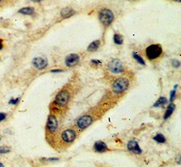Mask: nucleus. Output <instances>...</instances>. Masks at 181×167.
I'll return each mask as SVG.
<instances>
[{
    "mask_svg": "<svg viewBox=\"0 0 181 167\" xmlns=\"http://www.w3.org/2000/svg\"><path fill=\"white\" fill-rule=\"evenodd\" d=\"M162 48L160 44H153L149 45L146 49V56L150 60H154L160 57L162 53Z\"/></svg>",
    "mask_w": 181,
    "mask_h": 167,
    "instance_id": "f257e3e1",
    "label": "nucleus"
},
{
    "mask_svg": "<svg viewBox=\"0 0 181 167\" xmlns=\"http://www.w3.org/2000/svg\"><path fill=\"white\" fill-rule=\"evenodd\" d=\"M129 87V81L124 78H120L116 80L113 84V90L114 92L120 93L128 89Z\"/></svg>",
    "mask_w": 181,
    "mask_h": 167,
    "instance_id": "f03ea898",
    "label": "nucleus"
},
{
    "mask_svg": "<svg viewBox=\"0 0 181 167\" xmlns=\"http://www.w3.org/2000/svg\"><path fill=\"white\" fill-rule=\"evenodd\" d=\"M99 19L104 26H109L113 22L114 19V15L113 12L108 9H104L101 10L99 13Z\"/></svg>",
    "mask_w": 181,
    "mask_h": 167,
    "instance_id": "7ed1b4c3",
    "label": "nucleus"
},
{
    "mask_svg": "<svg viewBox=\"0 0 181 167\" xmlns=\"http://www.w3.org/2000/svg\"><path fill=\"white\" fill-rule=\"evenodd\" d=\"M69 100V93L66 91H62L57 94L55 98L56 104L60 106H64L68 103Z\"/></svg>",
    "mask_w": 181,
    "mask_h": 167,
    "instance_id": "20e7f679",
    "label": "nucleus"
},
{
    "mask_svg": "<svg viewBox=\"0 0 181 167\" xmlns=\"http://www.w3.org/2000/svg\"><path fill=\"white\" fill-rule=\"evenodd\" d=\"M108 67L111 72L115 74L121 73L123 71V66L122 63L118 60H113L112 61H111L108 65Z\"/></svg>",
    "mask_w": 181,
    "mask_h": 167,
    "instance_id": "39448f33",
    "label": "nucleus"
},
{
    "mask_svg": "<svg viewBox=\"0 0 181 167\" xmlns=\"http://www.w3.org/2000/svg\"><path fill=\"white\" fill-rule=\"evenodd\" d=\"M92 121L93 120L91 116H84L79 118V120L77 122V125L80 129H84L85 128L88 127L89 126L92 124Z\"/></svg>",
    "mask_w": 181,
    "mask_h": 167,
    "instance_id": "423d86ee",
    "label": "nucleus"
},
{
    "mask_svg": "<svg viewBox=\"0 0 181 167\" xmlns=\"http://www.w3.org/2000/svg\"><path fill=\"white\" fill-rule=\"evenodd\" d=\"M58 128V121L55 116L51 115L48 117L47 121V129L50 133H54Z\"/></svg>",
    "mask_w": 181,
    "mask_h": 167,
    "instance_id": "0eeeda50",
    "label": "nucleus"
},
{
    "mask_svg": "<svg viewBox=\"0 0 181 167\" xmlns=\"http://www.w3.org/2000/svg\"><path fill=\"white\" fill-rule=\"evenodd\" d=\"M76 137V134L75 131L72 129H67V130H65L63 133H62V139L63 141H65V142L70 143L72 142L75 140Z\"/></svg>",
    "mask_w": 181,
    "mask_h": 167,
    "instance_id": "6e6552de",
    "label": "nucleus"
},
{
    "mask_svg": "<svg viewBox=\"0 0 181 167\" xmlns=\"http://www.w3.org/2000/svg\"><path fill=\"white\" fill-rule=\"evenodd\" d=\"M79 61V56L75 53H71L66 56L65 58V64L67 67H74Z\"/></svg>",
    "mask_w": 181,
    "mask_h": 167,
    "instance_id": "1a4fd4ad",
    "label": "nucleus"
},
{
    "mask_svg": "<svg viewBox=\"0 0 181 167\" xmlns=\"http://www.w3.org/2000/svg\"><path fill=\"white\" fill-rule=\"evenodd\" d=\"M33 64L38 70H42L47 67V62L42 57H37L33 60Z\"/></svg>",
    "mask_w": 181,
    "mask_h": 167,
    "instance_id": "9d476101",
    "label": "nucleus"
},
{
    "mask_svg": "<svg viewBox=\"0 0 181 167\" xmlns=\"http://www.w3.org/2000/svg\"><path fill=\"white\" fill-rule=\"evenodd\" d=\"M127 147H128V150L133 153L138 154L142 153V150L141 149V147H140L137 141H134V140L130 141Z\"/></svg>",
    "mask_w": 181,
    "mask_h": 167,
    "instance_id": "9b49d317",
    "label": "nucleus"
},
{
    "mask_svg": "<svg viewBox=\"0 0 181 167\" xmlns=\"http://www.w3.org/2000/svg\"><path fill=\"white\" fill-rule=\"evenodd\" d=\"M94 148L96 152L99 153L105 152L108 150V147L107 146V144L101 141H96L94 145Z\"/></svg>",
    "mask_w": 181,
    "mask_h": 167,
    "instance_id": "f8f14e48",
    "label": "nucleus"
},
{
    "mask_svg": "<svg viewBox=\"0 0 181 167\" xmlns=\"http://www.w3.org/2000/svg\"><path fill=\"white\" fill-rule=\"evenodd\" d=\"M175 108H176V106L174 105V103H170V104L168 106L166 112H165V114L164 116V119L166 120L169 118L170 116L172 114V113L174 112Z\"/></svg>",
    "mask_w": 181,
    "mask_h": 167,
    "instance_id": "ddd939ff",
    "label": "nucleus"
},
{
    "mask_svg": "<svg viewBox=\"0 0 181 167\" xmlns=\"http://www.w3.org/2000/svg\"><path fill=\"white\" fill-rule=\"evenodd\" d=\"M74 14H75V11L69 8H66L63 9V10L61 11V13H60L62 16L65 18L71 17Z\"/></svg>",
    "mask_w": 181,
    "mask_h": 167,
    "instance_id": "4468645a",
    "label": "nucleus"
},
{
    "mask_svg": "<svg viewBox=\"0 0 181 167\" xmlns=\"http://www.w3.org/2000/svg\"><path fill=\"white\" fill-rule=\"evenodd\" d=\"M100 41L96 40L94 41V42H92L89 46L88 47V51L89 52H94L98 49L100 46Z\"/></svg>",
    "mask_w": 181,
    "mask_h": 167,
    "instance_id": "2eb2a0df",
    "label": "nucleus"
},
{
    "mask_svg": "<svg viewBox=\"0 0 181 167\" xmlns=\"http://www.w3.org/2000/svg\"><path fill=\"white\" fill-rule=\"evenodd\" d=\"M167 102L168 100L166 97H161L157 100V102L154 103L153 107H155V108H159V107L164 106L167 103Z\"/></svg>",
    "mask_w": 181,
    "mask_h": 167,
    "instance_id": "dca6fc26",
    "label": "nucleus"
},
{
    "mask_svg": "<svg viewBox=\"0 0 181 167\" xmlns=\"http://www.w3.org/2000/svg\"><path fill=\"white\" fill-rule=\"evenodd\" d=\"M19 13L24 15H31L33 14L34 12V8H31V7H27V8H23L21 9L20 10L18 11Z\"/></svg>",
    "mask_w": 181,
    "mask_h": 167,
    "instance_id": "f3484780",
    "label": "nucleus"
},
{
    "mask_svg": "<svg viewBox=\"0 0 181 167\" xmlns=\"http://www.w3.org/2000/svg\"><path fill=\"white\" fill-rule=\"evenodd\" d=\"M113 40L115 43L117 44V45H122L123 42V36L119 34H115L113 37Z\"/></svg>",
    "mask_w": 181,
    "mask_h": 167,
    "instance_id": "a211bd4d",
    "label": "nucleus"
},
{
    "mask_svg": "<svg viewBox=\"0 0 181 167\" xmlns=\"http://www.w3.org/2000/svg\"><path fill=\"white\" fill-rule=\"evenodd\" d=\"M153 140L155 141H156L157 142L160 143H163L166 142V137H165L164 135L161 133L157 134L156 136L153 137Z\"/></svg>",
    "mask_w": 181,
    "mask_h": 167,
    "instance_id": "6ab92c4d",
    "label": "nucleus"
},
{
    "mask_svg": "<svg viewBox=\"0 0 181 167\" xmlns=\"http://www.w3.org/2000/svg\"><path fill=\"white\" fill-rule=\"evenodd\" d=\"M132 55H133V57H134V58L139 63V64H141L143 66L146 65V63H145L144 60L142 59L138 54H137L136 53H133Z\"/></svg>",
    "mask_w": 181,
    "mask_h": 167,
    "instance_id": "aec40b11",
    "label": "nucleus"
},
{
    "mask_svg": "<svg viewBox=\"0 0 181 167\" xmlns=\"http://www.w3.org/2000/svg\"><path fill=\"white\" fill-rule=\"evenodd\" d=\"M11 149L8 146H1L0 147V153L6 154L10 152Z\"/></svg>",
    "mask_w": 181,
    "mask_h": 167,
    "instance_id": "412c9836",
    "label": "nucleus"
},
{
    "mask_svg": "<svg viewBox=\"0 0 181 167\" xmlns=\"http://www.w3.org/2000/svg\"><path fill=\"white\" fill-rule=\"evenodd\" d=\"M175 89H174V90H172V91L170 92V100L171 102H172V101H174V100H175L176 98V86H175Z\"/></svg>",
    "mask_w": 181,
    "mask_h": 167,
    "instance_id": "4be33fe9",
    "label": "nucleus"
},
{
    "mask_svg": "<svg viewBox=\"0 0 181 167\" xmlns=\"http://www.w3.org/2000/svg\"><path fill=\"white\" fill-rule=\"evenodd\" d=\"M172 64L174 67L178 68V67H180V62L178 60H173L172 62Z\"/></svg>",
    "mask_w": 181,
    "mask_h": 167,
    "instance_id": "5701e85b",
    "label": "nucleus"
},
{
    "mask_svg": "<svg viewBox=\"0 0 181 167\" xmlns=\"http://www.w3.org/2000/svg\"><path fill=\"white\" fill-rule=\"evenodd\" d=\"M18 102H19V98H17V99H12V100H9V103H10V104L16 105Z\"/></svg>",
    "mask_w": 181,
    "mask_h": 167,
    "instance_id": "b1692460",
    "label": "nucleus"
},
{
    "mask_svg": "<svg viewBox=\"0 0 181 167\" xmlns=\"http://www.w3.org/2000/svg\"><path fill=\"white\" fill-rule=\"evenodd\" d=\"M6 117V114L5 113H3V112H0V122L2 121L3 120H4Z\"/></svg>",
    "mask_w": 181,
    "mask_h": 167,
    "instance_id": "393cba45",
    "label": "nucleus"
},
{
    "mask_svg": "<svg viewBox=\"0 0 181 167\" xmlns=\"http://www.w3.org/2000/svg\"><path fill=\"white\" fill-rule=\"evenodd\" d=\"M92 62L93 64H100V61L96 60H92Z\"/></svg>",
    "mask_w": 181,
    "mask_h": 167,
    "instance_id": "a878e982",
    "label": "nucleus"
},
{
    "mask_svg": "<svg viewBox=\"0 0 181 167\" xmlns=\"http://www.w3.org/2000/svg\"><path fill=\"white\" fill-rule=\"evenodd\" d=\"M62 70H52V72H62Z\"/></svg>",
    "mask_w": 181,
    "mask_h": 167,
    "instance_id": "bb28decb",
    "label": "nucleus"
},
{
    "mask_svg": "<svg viewBox=\"0 0 181 167\" xmlns=\"http://www.w3.org/2000/svg\"><path fill=\"white\" fill-rule=\"evenodd\" d=\"M2 48H3V43L1 41H0V50H1Z\"/></svg>",
    "mask_w": 181,
    "mask_h": 167,
    "instance_id": "cd10ccee",
    "label": "nucleus"
},
{
    "mask_svg": "<svg viewBox=\"0 0 181 167\" xmlns=\"http://www.w3.org/2000/svg\"><path fill=\"white\" fill-rule=\"evenodd\" d=\"M33 2H40L41 1H42V0H33Z\"/></svg>",
    "mask_w": 181,
    "mask_h": 167,
    "instance_id": "c85d7f7f",
    "label": "nucleus"
},
{
    "mask_svg": "<svg viewBox=\"0 0 181 167\" xmlns=\"http://www.w3.org/2000/svg\"><path fill=\"white\" fill-rule=\"evenodd\" d=\"M174 1L178 2H180V0H174Z\"/></svg>",
    "mask_w": 181,
    "mask_h": 167,
    "instance_id": "c756f323",
    "label": "nucleus"
},
{
    "mask_svg": "<svg viewBox=\"0 0 181 167\" xmlns=\"http://www.w3.org/2000/svg\"><path fill=\"white\" fill-rule=\"evenodd\" d=\"M0 166H4V165H3L2 163H0Z\"/></svg>",
    "mask_w": 181,
    "mask_h": 167,
    "instance_id": "7c9ffc66",
    "label": "nucleus"
},
{
    "mask_svg": "<svg viewBox=\"0 0 181 167\" xmlns=\"http://www.w3.org/2000/svg\"><path fill=\"white\" fill-rule=\"evenodd\" d=\"M1 1H3V0H0V2H1Z\"/></svg>",
    "mask_w": 181,
    "mask_h": 167,
    "instance_id": "2f4dec72",
    "label": "nucleus"
},
{
    "mask_svg": "<svg viewBox=\"0 0 181 167\" xmlns=\"http://www.w3.org/2000/svg\"><path fill=\"white\" fill-rule=\"evenodd\" d=\"M0 140H1V139H0Z\"/></svg>",
    "mask_w": 181,
    "mask_h": 167,
    "instance_id": "473e14b6",
    "label": "nucleus"
}]
</instances>
